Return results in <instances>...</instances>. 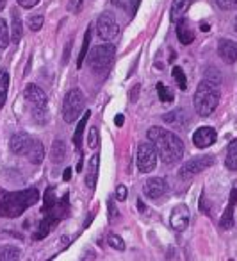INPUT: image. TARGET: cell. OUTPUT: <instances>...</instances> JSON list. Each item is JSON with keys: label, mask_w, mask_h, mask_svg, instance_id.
Listing matches in <instances>:
<instances>
[{"label": "cell", "mask_w": 237, "mask_h": 261, "mask_svg": "<svg viewBox=\"0 0 237 261\" xmlns=\"http://www.w3.org/2000/svg\"><path fill=\"white\" fill-rule=\"evenodd\" d=\"M114 47L112 45H100L97 47L90 56V66L95 72H105L111 66L112 59H114Z\"/></svg>", "instance_id": "obj_6"}, {"label": "cell", "mask_w": 237, "mask_h": 261, "mask_svg": "<svg viewBox=\"0 0 237 261\" xmlns=\"http://www.w3.org/2000/svg\"><path fill=\"white\" fill-rule=\"evenodd\" d=\"M235 197H237V192H232V195H230V204H228V207H226L225 215H223V218H221V227L223 229H230L233 225V204H235Z\"/></svg>", "instance_id": "obj_20"}, {"label": "cell", "mask_w": 237, "mask_h": 261, "mask_svg": "<svg viewBox=\"0 0 237 261\" xmlns=\"http://www.w3.org/2000/svg\"><path fill=\"white\" fill-rule=\"evenodd\" d=\"M40 200V193L34 188H27L22 192H4L0 188V217L16 218Z\"/></svg>", "instance_id": "obj_2"}, {"label": "cell", "mask_w": 237, "mask_h": 261, "mask_svg": "<svg viewBox=\"0 0 237 261\" xmlns=\"http://www.w3.org/2000/svg\"><path fill=\"white\" fill-rule=\"evenodd\" d=\"M218 54L226 65H232L237 61V43L232 40H219Z\"/></svg>", "instance_id": "obj_14"}, {"label": "cell", "mask_w": 237, "mask_h": 261, "mask_svg": "<svg viewBox=\"0 0 237 261\" xmlns=\"http://www.w3.org/2000/svg\"><path fill=\"white\" fill-rule=\"evenodd\" d=\"M212 165H214V156H198V158H194V160H189L187 163H184L179 175L182 179H189V177H193V175L200 174V172L207 170Z\"/></svg>", "instance_id": "obj_9"}, {"label": "cell", "mask_w": 237, "mask_h": 261, "mask_svg": "<svg viewBox=\"0 0 237 261\" xmlns=\"http://www.w3.org/2000/svg\"><path fill=\"white\" fill-rule=\"evenodd\" d=\"M114 122H116V125H118V127H122V125H123V115H118V116H116Z\"/></svg>", "instance_id": "obj_41"}, {"label": "cell", "mask_w": 237, "mask_h": 261, "mask_svg": "<svg viewBox=\"0 0 237 261\" xmlns=\"http://www.w3.org/2000/svg\"><path fill=\"white\" fill-rule=\"evenodd\" d=\"M191 2H193V0H173L171 11H169V20H171L173 23L180 22V20L184 18V15H186V11L189 9Z\"/></svg>", "instance_id": "obj_15"}, {"label": "cell", "mask_w": 237, "mask_h": 261, "mask_svg": "<svg viewBox=\"0 0 237 261\" xmlns=\"http://www.w3.org/2000/svg\"><path fill=\"white\" fill-rule=\"evenodd\" d=\"M205 79L211 81V83H214V84L221 83V75H219L218 70H216V68H209L207 72H205Z\"/></svg>", "instance_id": "obj_33"}, {"label": "cell", "mask_w": 237, "mask_h": 261, "mask_svg": "<svg viewBox=\"0 0 237 261\" xmlns=\"http://www.w3.org/2000/svg\"><path fill=\"white\" fill-rule=\"evenodd\" d=\"M109 245L114 247L116 250H123V249H125V243H123V240L120 238L118 234H111V236H109Z\"/></svg>", "instance_id": "obj_34"}, {"label": "cell", "mask_w": 237, "mask_h": 261, "mask_svg": "<svg viewBox=\"0 0 237 261\" xmlns=\"http://www.w3.org/2000/svg\"><path fill=\"white\" fill-rule=\"evenodd\" d=\"M27 160L31 161V163H34V165H40L41 161H43V158H45V149H43V143L40 142V140H36L34 138V142H33V145H31V149H29V152H27Z\"/></svg>", "instance_id": "obj_18"}, {"label": "cell", "mask_w": 237, "mask_h": 261, "mask_svg": "<svg viewBox=\"0 0 237 261\" xmlns=\"http://www.w3.org/2000/svg\"><path fill=\"white\" fill-rule=\"evenodd\" d=\"M23 36V23L22 16H20L18 9H13L11 11V41L13 43H18Z\"/></svg>", "instance_id": "obj_17"}, {"label": "cell", "mask_w": 237, "mask_h": 261, "mask_svg": "<svg viewBox=\"0 0 237 261\" xmlns=\"http://www.w3.org/2000/svg\"><path fill=\"white\" fill-rule=\"evenodd\" d=\"M70 179H72V168H66L63 174V181H70Z\"/></svg>", "instance_id": "obj_40"}, {"label": "cell", "mask_w": 237, "mask_h": 261, "mask_svg": "<svg viewBox=\"0 0 237 261\" xmlns=\"http://www.w3.org/2000/svg\"><path fill=\"white\" fill-rule=\"evenodd\" d=\"M33 142H34V138H31L25 133H16V135H13L11 140H9V149H11V152L16 154V156H27Z\"/></svg>", "instance_id": "obj_10"}, {"label": "cell", "mask_w": 237, "mask_h": 261, "mask_svg": "<svg viewBox=\"0 0 237 261\" xmlns=\"http://www.w3.org/2000/svg\"><path fill=\"white\" fill-rule=\"evenodd\" d=\"M173 79L176 81L180 90H186L187 88V79H186V75H184V70L180 68V66H175V68H173Z\"/></svg>", "instance_id": "obj_29"}, {"label": "cell", "mask_w": 237, "mask_h": 261, "mask_svg": "<svg viewBox=\"0 0 237 261\" xmlns=\"http://www.w3.org/2000/svg\"><path fill=\"white\" fill-rule=\"evenodd\" d=\"M25 100L31 104V115L34 122L45 125L48 122V98L47 93L36 84H27L25 88Z\"/></svg>", "instance_id": "obj_4"}, {"label": "cell", "mask_w": 237, "mask_h": 261, "mask_svg": "<svg viewBox=\"0 0 237 261\" xmlns=\"http://www.w3.org/2000/svg\"><path fill=\"white\" fill-rule=\"evenodd\" d=\"M235 31H237V16H235Z\"/></svg>", "instance_id": "obj_44"}, {"label": "cell", "mask_w": 237, "mask_h": 261, "mask_svg": "<svg viewBox=\"0 0 237 261\" xmlns=\"http://www.w3.org/2000/svg\"><path fill=\"white\" fill-rule=\"evenodd\" d=\"M84 108V95L80 90L73 88L66 93L65 102H63V118L66 123H72L77 120V116L82 113Z\"/></svg>", "instance_id": "obj_5"}, {"label": "cell", "mask_w": 237, "mask_h": 261, "mask_svg": "<svg viewBox=\"0 0 237 261\" xmlns=\"http://www.w3.org/2000/svg\"><path fill=\"white\" fill-rule=\"evenodd\" d=\"M8 90H9V75L6 70H0V108L6 104Z\"/></svg>", "instance_id": "obj_24"}, {"label": "cell", "mask_w": 237, "mask_h": 261, "mask_svg": "<svg viewBox=\"0 0 237 261\" xmlns=\"http://www.w3.org/2000/svg\"><path fill=\"white\" fill-rule=\"evenodd\" d=\"M141 0H112V4L118 6L120 9H123V11L130 13V15H134V13L137 11V6H139Z\"/></svg>", "instance_id": "obj_25"}, {"label": "cell", "mask_w": 237, "mask_h": 261, "mask_svg": "<svg viewBox=\"0 0 237 261\" xmlns=\"http://www.w3.org/2000/svg\"><path fill=\"white\" fill-rule=\"evenodd\" d=\"M29 27H31V31H40L41 27H43V16L41 15H34V16H31L29 18Z\"/></svg>", "instance_id": "obj_31"}, {"label": "cell", "mask_w": 237, "mask_h": 261, "mask_svg": "<svg viewBox=\"0 0 237 261\" xmlns=\"http://www.w3.org/2000/svg\"><path fill=\"white\" fill-rule=\"evenodd\" d=\"M90 116H91V111H86V113H84V118L79 122V127H77L75 135H73V145H75L77 149L80 147V140H82L84 127H86V123H87V120H90Z\"/></svg>", "instance_id": "obj_26"}, {"label": "cell", "mask_w": 237, "mask_h": 261, "mask_svg": "<svg viewBox=\"0 0 237 261\" xmlns=\"http://www.w3.org/2000/svg\"><path fill=\"white\" fill-rule=\"evenodd\" d=\"M9 41H11V38H9L8 23H6V20L0 18V48H6V47H8Z\"/></svg>", "instance_id": "obj_27"}, {"label": "cell", "mask_w": 237, "mask_h": 261, "mask_svg": "<svg viewBox=\"0 0 237 261\" xmlns=\"http://www.w3.org/2000/svg\"><path fill=\"white\" fill-rule=\"evenodd\" d=\"M176 36H179V41L182 45H191L194 41V33L189 27V22L187 20H180L176 22Z\"/></svg>", "instance_id": "obj_16"}, {"label": "cell", "mask_w": 237, "mask_h": 261, "mask_svg": "<svg viewBox=\"0 0 237 261\" xmlns=\"http://www.w3.org/2000/svg\"><path fill=\"white\" fill-rule=\"evenodd\" d=\"M216 138H218V135H216V130L212 129V127H200L193 135V142L198 149H207V147H211L212 143L216 142Z\"/></svg>", "instance_id": "obj_13"}, {"label": "cell", "mask_w": 237, "mask_h": 261, "mask_svg": "<svg viewBox=\"0 0 237 261\" xmlns=\"http://www.w3.org/2000/svg\"><path fill=\"white\" fill-rule=\"evenodd\" d=\"M139 91H141V84H136V86L130 90V102L137 100V95H139Z\"/></svg>", "instance_id": "obj_38"}, {"label": "cell", "mask_w": 237, "mask_h": 261, "mask_svg": "<svg viewBox=\"0 0 237 261\" xmlns=\"http://www.w3.org/2000/svg\"><path fill=\"white\" fill-rule=\"evenodd\" d=\"M65 158H66V143L63 142V140H57V142H54V145H52V161L57 165V163H63Z\"/></svg>", "instance_id": "obj_21"}, {"label": "cell", "mask_w": 237, "mask_h": 261, "mask_svg": "<svg viewBox=\"0 0 237 261\" xmlns=\"http://www.w3.org/2000/svg\"><path fill=\"white\" fill-rule=\"evenodd\" d=\"M214 2L219 9H225V11H230V9L237 8V0H214Z\"/></svg>", "instance_id": "obj_32"}, {"label": "cell", "mask_w": 237, "mask_h": 261, "mask_svg": "<svg viewBox=\"0 0 237 261\" xmlns=\"http://www.w3.org/2000/svg\"><path fill=\"white\" fill-rule=\"evenodd\" d=\"M169 224L175 231H184V229L189 225V210L187 206L180 204L175 210L171 211V217H169Z\"/></svg>", "instance_id": "obj_12"}, {"label": "cell", "mask_w": 237, "mask_h": 261, "mask_svg": "<svg viewBox=\"0 0 237 261\" xmlns=\"http://www.w3.org/2000/svg\"><path fill=\"white\" fill-rule=\"evenodd\" d=\"M22 252H20L18 247L13 245H4L0 247V259L2 261H13V259H20Z\"/></svg>", "instance_id": "obj_22"}, {"label": "cell", "mask_w": 237, "mask_h": 261, "mask_svg": "<svg viewBox=\"0 0 237 261\" xmlns=\"http://www.w3.org/2000/svg\"><path fill=\"white\" fill-rule=\"evenodd\" d=\"M38 2H40V0H18V4L22 6V8H25V9L34 8V6H36Z\"/></svg>", "instance_id": "obj_37"}, {"label": "cell", "mask_w": 237, "mask_h": 261, "mask_svg": "<svg viewBox=\"0 0 237 261\" xmlns=\"http://www.w3.org/2000/svg\"><path fill=\"white\" fill-rule=\"evenodd\" d=\"M225 165L228 170H237V140H233L228 145V154H226Z\"/></svg>", "instance_id": "obj_23"}, {"label": "cell", "mask_w": 237, "mask_h": 261, "mask_svg": "<svg viewBox=\"0 0 237 261\" xmlns=\"http://www.w3.org/2000/svg\"><path fill=\"white\" fill-rule=\"evenodd\" d=\"M201 31H205V33H207V31H209V25H207V23H201Z\"/></svg>", "instance_id": "obj_43"}, {"label": "cell", "mask_w": 237, "mask_h": 261, "mask_svg": "<svg viewBox=\"0 0 237 261\" xmlns=\"http://www.w3.org/2000/svg\"><path fill=\"white\" fill-rule=\"evenodd\" d=\"M144 195L148 199H161L166 192H168V185L162 177H152L144 182Z\"/></svg>", "instance_id": "obj_11"}, {"label": "cell", "mask_w": 237, "mask_h": 261, "mask_svg": "<svg viewBox=\"0 0 237 261\" xmlns=\"http://www.w3.org/2000/svg\"><path fill=\"white\" fill-rule=\"evenodd\" d=\"M107 206H109V213H111V218H116V217H118V211H116V206L112 204V200H109Z\"/></svg>", "instance_id": "obj_39"}, {"label": "cell", "mask_w": 237, "mask_h": 261, "mask_svg": "<svg viewBox=\"0 0 237 261\" xmlns=\"http://www.w3.org/2000/svg\"><path fill=\"white\" fill-rule=\"evenodd\" d=\"M87 142H90L91 149H95V147H97V143H98V129H97V127H91V129H90V140H87Z\"/></svg>", "instance_id": "obj_35"}, {"label": "cell", "mask_w": 237, "mask_h": 261, "mask_svg": "<svg viewBox=\"0 0 237 261\" xmlns=\"http://www.w3.org/2000/svg\"><path fill=\"white\" fill-rule=\"evenodd\" d=\"M6 8V0H0V11Z\"/></svg>", "instance_id": "obj_42"}, {"label": "cell", "mask_w": 237, "mask_h": 261, "mask_svg": "<svg viewBox=\"0 0 237 261\" xmlns=\"http://www.w3.org/2000/svg\"><path fill=\"white\" fill-rule=\"evenodd\" d=\"M116 199H118V200H127V186L118 185V188H116Z\"/></svg>", "instance_id": "obj_36"}, {"label": "cell", "mask_w": 237, "mask_h": 261, "mask_svg": "<svg viewBox=\"0 0 237 261\" xmlns=\"http://www.w3.org/2000/svg\"><path fill=\"white\" fill-rule=\"evenodd\" d=\"M219 104V90L218 84L203 79L196 88L194 93V109L200 116H209L216 111Z\"/></svg>", "instance_id": "obj_3"}, {"label": "cell", "mask_w": 237, "mask_h": 261, "mask_svg": "<svg viewBox=\"0 0 237 261\" xmlns=\"http://www.w3.org/2000/svg\"><path fill=\"white\" fill-rule=\"evenodd\" d=\"M157 150H155L154 143H141L137 149V168L144 174L152 172L157 165Z\"/></svg>", "instance_id": "obj_8"}, {"label": "cell", "mask_w": 237, "mask_h": 261, "mask_svg": "<svg viewBox=\"0 0 237 261\" xmlns=\"http://www.w3.org/2000/svg\"><path fill=\"white\" fill-rule=\"evenodd\" d=\"M157 93H159V98H161L162 102H171L173 100V93L162 83H157Z\"/></svg>", "instance_id": "obj_30"}, {"label": "cell", "mask_w": 237, "mask_h": 261, "mask_svg": "<svg viewBox=\"0 0 237 261\" xmlns=\"http://www.w3.org/2000/svg\"><path fill=\"white\" fill-rule=\"evenodd\" d=\"M148 140L154 143L155 150L164 163L173 165L182 160L184 143L176 135L162 129V127H152V129H148Z\"/></svg>", "instance_id": "obj_1"}, {"label": "cell", "mask_w": 237, "mask_h": 261, "mask_svg": "<svg viewBox=\"0 0 237 261\" xmlns=\"http://www.w3.org/2000/svg\"><path fill=\"white\" fill-rule=\"evenodd\" d=\"M90 41H91V29L86 31V36H84V43H82V48H80V56H79V61H77V66L82 68V63H84V58L87 56V48H90Z\"/></svg>", "instance_id": "obj_28"}, {"label": "cell", "mask_w": 237, "mask_h": 261, "mask_svg": "<svg viewBox=\"0 0 237 261\" xmlns=\"http://www.w3.org/2000/svg\"><path fill=\"white\" fill-rule=\"evenodd\" d=\"M98 163H100V160H98V154H95L93 158H91L90 161V167H87V174H86V185L90 190L95 188V185H97V179H98Z\"/></svg>", "instance_id": "obj_19"}, {"label": "cell", "mask_w": 237, "mask_h": 261, "mask_svg": "<svg viewBox=\"0 0 237 261\" xmlns=\"http://www.w3.org/2000/svg\"><path fill=\"white\" fill-rule=\"evenodd\" d=\"M97 31H98V36L105 41H112L114 38H118L120 25H118V22H116L114 15H112V13H102V15L98 16Z\"/></svg>", "instance_id": "obj_7"}]
</instances>
